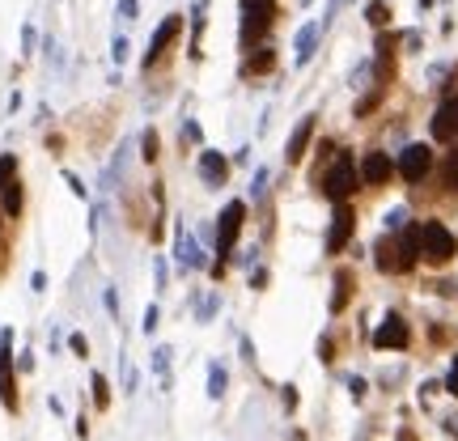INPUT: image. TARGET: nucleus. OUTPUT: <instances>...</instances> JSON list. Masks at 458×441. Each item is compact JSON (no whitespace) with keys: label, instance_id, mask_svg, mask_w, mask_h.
Returning a JSON list of instances; mask_svg holds the SVG:
<instances>
[{"label":"nucleus","instance_id":"20","mask_svg":"<svg viewBox=\"0 0 458 441\" xmlns=\"http://www.w3.org/2000/svg\"><path fill=\"white\" fill-rule=\"evenodd\" d=\"M208 395H212V399H221V395H225V370H221V365H212V370H208Z\"/></svg>","mask_w":458,"mask_h":441},{"label":"nucleus","instance_id":"27","mask_svg":"<svg viewBox=\"0 0 458 441\" xmlns=\"http://www.w3.org/2000/svg\"><path fill=\"white\" fill-rule=\"evenodd\" d=\"M153 370H157V374L170 370V348H157V353H153Z\"/></svg>","mask_w":458,"mask_h":441},{"label":"nucleus","instance_id":"36","mask_svg":"<svg viewBox=\"0 0 458 441\" xmlns=\"http://www.w3.org/2000/svg\"><path fill=\"white\" fill-rule=\"evenodd\" d=\"M399 441H416V437H412V433H399Z\"/></svg>","mask_w":458,"mask_h":441},{"label":"nucleus","instance_id":"5","mask_svg":"<svg viewBox=\"0 0 458 441\" xmlns=\"http://www.w3.org/2000/svg\"><path fill=\"white\" fill-rule=\"evenodd\" d=\"M357 187H361V174H357V166H353L348 157H340V161L323 174V191H327V200H336V204H344Z\"/></svg>","mask_w":458,"mask_h":441},{"label":"nucleus","instance_id":"10","mask_svg":"<svg viewBox=\"0 0 458 441\" xmlns=\"http://www.w3.org/2000/svg\"><path fill=\"white\" fill-rule=\"evenodd\" d=\"M178 25H183V17H166L157 30H153V38H149V55H144V68H153L157 64V55L174 42V34H178Z\"/></svg>","mask_w":458,"mask_h":441},{"label":"nucleus","instance_id":"18","mask_svg":"<svg viewBox=\"0 0 458 441\" xmlns=\"http://www.w3.org/2000/svg\"><path fill=\"white\" fill-rule=\"evenodd\" d=\"M17 183V157L13 153H0V191Z\"/></svg>","mask_w":458,"mask_h":441},{"label":"nucleus","instance_id":"9","mask_svg":"<svg viewBox=\"0 0 458 441\" xmlns=\"http://www.w3.org/2000/svg\"><path fill=\"white\" fill-rule=\"evenodd\" d=\"M433 140H454L458 136V98H446L442 106H437V115H433Z\"/></svg>","mask_w":458,"mask_h":441},{"label":"nucleus","instance_id":"29","mask_svg":"<svg viewBox=\"0 0 458 441\" xmlns=\"http://www.w3.org/2000/svg\"><path fill=\"white\" fill-rule=\"evenodd\" d=\"M30 47H34V25H25V30H21V51L30 55Z\"/></svg>","mask_w":458,"mask_h":441},{"label":"nucleus","instance_id":"11","mask_svg":"<svg viewBox=\"0 0 458 441\" xmlns=\"http://www.w3.org/2000/svg\"><path fill=\"white\" fill-rule=\"evenodd\" d=\"M195 166H200V178H204L208 187H221V183L229 178V161H225V157H221L217 149H204Z\"/></svg>","mask_w":458,"mask_h":441},{"label":"nucleus","instance_id":"23","mask_svg":"<svg viewBox=\"0 0 458 441\" xmlns=\"http://www.w3.org/2000/svg\"><path fill=\"white\" fill-rule=\"evenodd\" d=\"M93 403H98V408L110 403V391H106V378H102V374H93Z\"/></svg>","mask_w":458,"mask_h":441},{"label":"nucleus","instance_id":"13","mask_svg":"<svg viewBox=\"0 0 458 441\" xmlns=\"http://www.w3.org/2000/svg\"><path fill=\"white\" fill-rule=\"evenodd\" d=\"M391 174H395V161H391L387 153H378V149L365 153V161H361V178H365V183H387Z\"/></svg>","mask_w":458,"mask_h":441},{"label":"nucleus","instance_id":"8","mask_svg":"<svg viewBox=\"0 0 458 441\" xmlns=\"http://www.w3.org/2000/svg\"><path fill=\"white\" fill-rule=\"evenodd\" d=\"M353 229H357V217H353V208H348V204H340V208H336V217H331V234H327V255H340V251L348 246Z\"/></svg>","mask_w":458,"mask_h":441},{"label":"nucleus","instance_id":"28","mask_svg":"<svg viewBox=\"0 0 458 441\" xmlns=\"http://www.w3.org/2000/svg\"><path fill=\"white\" fill-rule=\"evenodd\" d=\"M263 68H272V51H263V55H255L246 72H263Z\"/></svg>","mask_w":458,"mask_h":441},{"label":"nucleus","instance_id":"30","mask_svg":"<svg viewBox=\"0 0 458 441\" xmlns=\"http://www.w3.org/2000/svg\"><path fill=\"white\" fill-rule=\"evenodd\" d=\"M144 331H157V306L144 310Z\"/></svg>","mask_w":458,"mask_h":441},{"label":"nucleus","instance_id":"7","mask_svg":"<svg viewBox=\"0 0 458 441\" xmlns=\"http://www.w3.org/2000/svg\"><path fill=\"white\" fill-rule=\"evenodd\" d=\"M429 166H433L429 144H408V149L399 153V174H403L408 183H420V178L429 174Z\"/></svg>","mask_w":458,"mask_h":441},{"label":"nucleus","instance_id":"26","mask_svg":"<svg viewBox=\"0 0 458 441\" xmlns=\"http://www.w3.org/2000/svg\"><path fill=\"white\" fill-rule=\"evenodd\" d=\"M127 51H132V47H127V38H123V34H115V51H110V55H115V64H123V59H127Z\"/></svg>","mask_w":458,"mask_h":441},{"label":"nucleus","instance_id":"3","mask_svg":"<svg viewBox=\"0 0 458 441\" xmlns=\"http://www.w3.org/2000/svg\"><path fill=\"white\" fill-rule=\"evenodd\" d=\"M454 234L442 225V221H425L420 225V259H429V263H450L454 259Z\"/></svg>","mask_w":458,"mask_h":441},{"label":"nucleus","instance_id":"4","mask_svg":"<svg viewBox=\"0 0 458 441\" xmlns=\"http://www.w3.org/2000/svg\"><path fill=\"white\" fill-rule=\"evenodd\" d=\"M276 17V0H242V47H255Z\"/></svg>","mask_w":458,"mask_h":441},{"label":"nucleus","instance_id":"16","mask_svg":"<svg viewBox=\"0 0 458 441\" xmlns=\"http://www.w3.org/2000/svg\"><path fill=\"white\" fill-rule=\"evenodd\" d=\"M314 42H319V25H302L297 30V64H306L314 55Z\"/></svg>","mask_w":458,"mask_h":441},{"label":"nucleus","instance_id":"19","mask_svg":"<svg viewBox=\"0 0 458 441\" xmlns=\"http://www.w3.org/2000/svg\"><path fill=\"white\" fill-rule=\"evenodd\" d=\"M4 212H8V217H21V183L4 187Z\"/></svg>","mask_w":458,"mask_h":441},{"label":"nucleus","instance_id":"14","mask_svg":"<svg viewBox=\"0 0 458 441\" xmlns=\"http://www.w3.org/2000/svg\"><path fill=\"white\" fill-rule=\"evenodd\" d=\"M310 132H314V115H310V119H302V123H297V132L289 136V149H285V157H289V161H302V157H306Z\"/></svg>","mask_w":458,"mask_h":441},{"label":"nucleus","instance_id":"34","mask_svg":"<svg viewBox=\"0 0 458 441\" xmlns=\"http://www.w3.org/2000/svg\"><path fill=\"white\" fill-rule=\"evenodd\" d=\"M30 285H34V293H42V289H47V276H42V272H34V276H30Z\"/></svg>","mask_w":458,"mask_h":441},{"label":"nucleus","instance_id":"35","mask_svg":"<svg viewBox=\"0 0 458 441\" xmlns=\"http://www.w3.org/2000/svg\"><path fill=\"white\" fill-rule=\"evenodd\" d=\"M106 310H110V314H119V297H115V289H106Z\"/></svg>","mask_w":458,"mask_h":441},{"label":"nucleus","instance_id":"15","mask_svg":"<svg viewBox=\"0 0 458 441\" xmlns=\"http://www.w3.org/2000/svg\"><path fill=\"white\" fill-rule=\"evenodd\" d=\"M174 255H178V268H200L204 263V255H200V246L191 242V234L178 225V246H174Z\"/></svg>","mask_w":458,"mask_h":441},{"label":"nucleus","instance_id":"2","mask_svg":"<svg viewBox=\"0 0 458 441\" xmlns=\"http://www.w3.org/2000/svg\"><path fill=\"white\" fill-rule=\"evenodd\" d=\"M221 225H217V255H221V263H217V276L225 272V259H229V251H234V242H238V234H242V221H246V204L242 200H229L225 208H221V217H217Z\"/></svg>","mask_w":458,"mask_h":441},{"label":"nucleus","instance_id":"31","mask_svg":"<svg viewBox=\"0 0 458 441\" xmlns=\"http://www.w3.org/2000/svg\"><path fill=\"white\" fill-rule=\"evenodd\" d=\"M68 344H72V353H76V357H85V353H89V344H85V336H72Z\"/></svg>","mask_w":458,"mask_h":441},{"label":"nucleus","instance_id":"21","mask_svg":"<svg viewBox=\"0 0 458 441\" xmlns=\"http://www.w3.org/2000/svg\"><path fill=\"white\" fill-rule=\"evenodd\" d=\"M365 17H370V21H374V25H387V21H391V8H387V4H382V0H374V4H370V8H365Z\"/></svg>","mask_w":458,"mask_h":441},{"label":"nucleus","instance_id":"12","mask_svg":"<svg viewBox=\"0 0 458 441\" xmlns=\"http://www.w3.org/2000/svg\"><path fill=\"white\" fill-rule=\"evenodd\" d=\"M374 344L378 348H408V323L399 314H391L378 331H374Z\"/></svg>","mask_w":458,"mask_h":441},{"label":"nucleus","instance_id":"32","mask_svg":"<svg viewBox=\"0 0 458 441\" xmlns=\"http://www.w3.org/2000/svg\"><path fill=\"white\" fill-rule=\"evenodd\" d=\"M446 386H450V395H458V357H454V365H450V382Z\"/></svg>","mask_w":458,"mask_h":441},{"label":"nucleus","instance_id":"1","mask_svg":"<svg viewBox=\"0 0 458 441\" xmlns=\"http://www.w3.org/2000/svg\"><path fill=\"white\" fill-rule=\"evenodd\" d=\"M420 259V229H403L399 238L378 242V268L382 272H408Z\"/></svg>","mask_w":458,"mask_h":441},{"label":"nucleus","instance_id":"17","mask_svg":"<svg viewBox=\"0 0 458 441\" xmlns=\"http://www.w3.org/2000/svg\"><path fill=\"white\" fill-rule=\"evenodd\" d=\"M353 297V276L348 272H340L336 276V302H331V310H344V302Z\"/></svg>","mask_w":458,"mask_h":441},{"label":"nucleus","instance_id":"25","mask_svg":"<svg viewBox=\"0 0 458 441\" xmlns=\"http://www.w3.org/2000/svg\"><path fill=\"white\" fill-rule=\"evenodd\" d=\"M446 183H450V187L458 191V149L450 153V161H446Z\"/></svg>","mask_w":458,"mask_h":441},{"label":"nucleus","instance_id":"24","mask_svg":"<svg viewBox=\"0 0 458 441\" xmlns=\"http://www.w3.org/2000/svg\"><path fill=\"white\" fill-rule=\"evenodd\" d=\"M136 13H140V4H136V0H119V21H127V25H132V21H136Z\"/></svg>","mask_w":458,"mask_h":441},{"label":"nucleus","instance_id":"6","mask_svg":"<svg viewBox=\"0 0 458 441\" xmlns=\"http://www.w3.org/2000/svg\"><path fill=\"white\" fill-rule=\"evenodd\" d=\"M0 403L17 412V370H13V331H0Z\"/></svg>","mask_w":458,"mask_h":441},{"label":"nucleus","instance_id":"33","mask_svg":"<svg viewBox=\"0 0 458 441\" xmlns=\"http://www.w3.org/2000/svg\"><path fill=\"white\" fill-rule=\"evenodd\" d=\"M153 272H157V289H166V259H157V268H153Z\"/></svg>","mask_w":458,"mask_h":441},{"label":"nucleus","instance_id":"22","mask_svg":"<svg viewBox=\"0 0 458 441\" xmlns=\"http://www.w3.org/2000/svg\"><path fill=\"white\" fill-rule=\"evenodd\" d=\"M140 149H144V153H140L144 161H157V132H153V127L144 132V140H140Z\"/></svg>","mask_w":458,"mask_h":441}]
</instances>
